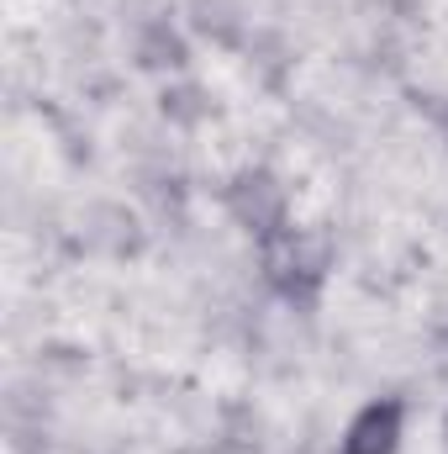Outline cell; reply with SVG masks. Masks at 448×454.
Here are the masks:
<instances>
[{
  "label": "cell",
  "mask_w": 448,
  "mask_h": 454,
  "mask_svg": "<svg viewBox=\"0 0 448 454\" xmlns=\"http://www.w3.org/2000/svg\"><path fill=\"white\" fill-rule=\"evenodd\" d=\"M390 434H396V418L390 412H369V423H364V444H353V454H385L390 450Z\"/></svg>",
  "instance_id": "cell-1"
}]
</instances>
